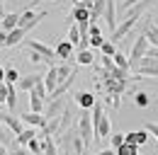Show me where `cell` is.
Instances as JSON below:
<instances>
[{
    "label": "cell",
    "mask_w": 158,
    "mask_h": 155,
    "mask_svg": "<svg viewBox=\"0 0 158 155\" xmlns=\"http://www.w3.org/2000/svg\"><path fill=\"white\" fill-rule=\"evenodd\" d=\"M90 116H93V133H95V141L110 138L112 124H110V116L105 114V107H102L100 102H95V107L90 109Z\"/></svg>",
    "instance_id": "1"
},
{
    "label": "cell",
    "mask_w": 158,
    "mask_h": 155,
    "mask_svg": "<svg viewBox=\"0 0 158 155\" xmlns=\"http://www.w3.org/2000/svg\"><path fill=\"white\" fill-rule=\"evenodd\" d=\"M78 136L83 138V143H85V148H90V143L95 141V133H93V116L88 109H83V114L78 119Z\"/></svg>",
    "instance_id": "2"
},
{
    "label": "cell",
    "mask_w": 158,
    "mask_h": 155,
    "mask_svg": "<svg viewBox=\"0 0 158 155\" xmlns=\"http://www.w3.org/2000/svg\"><path fill=\"white\" fill-rule=\"evenodd\" d=\"M100 75H102V80H100V85L105 87V92L107 95H122L124 90H127V80H117V78H112L107 70H100Z\"/></svg>",
    "instance_id": "3"
},
{
    "label": "cell",
    "mask_w": 158,
    "mask_h": 155,
    "mask_svg": "<svg viewBox=\"0 0 158 155\" xmlns=\"http://www.w3.org/2000/svg\"><path fill=\"white\" fill-rule=\"evenodd\" d=\"M24 46H27V51H34V54H39L44 63L54 66V61H56V54H54V49H49L46 44H41V41H37V39H27V41H24Z\"/></svg>",
    "instance_id": "4"
},
{
    "label": "cell",
    "mask_w": 158,
    "mask_h": 155,
    "mask_svg": "<svg viewBox=\"0 0 158 155\" xmlns=\"http://www.w3.org/2000/svg\"><path fill=\"white\" fill-rule=\"evenodd\" d=\"M148 46H151V44H148V39H146L143 34H141V37H139L136 41H134V46H131V54H129V68H134V66H136L139 61H141V58L146 56Z\"/></svg>",
    "instance_id": "5"
},
{
    "label": "cell",
    "mask_w": 158,
    "mask_h": 155,
    "mask_svg": "<svg viewBox=\"0 0 158 155\" xmlns=\"http://www.w3.org/2000/svg\"><path fill=\"white\" fill-rule=\"evenodd\" d=\"M46 17V12H34V10H24L20 15V24L17 27H22L24 32H29V29H34L37 24H39L41 19Z\"/></svg>",
    "instance_id": "6"
},
{
    "label": "cell",
    "mask_w": 158,
    "mask_h": 155,
    "mask_svg": "<svg viewBox=\"0 0 158 155\" xmlns=\"http://www.w3.org/2000/svg\"><path fill=\"white\" fill-rule=\"evenodd\" d=\"M66 107H68V102H66V97H56V99H49L46 102V109L41 112V114L46 116V119H56L66 112Z\"/></svg>",
    "instance_id": "7"
},
{
    "label": "cell",
    "mask_w": 158,
    "mask_h": 155,
    "mask_svg": "<svg viewBox=\"0 0 158 155\" xmlns=\"http://www.w3.org/2000/svg\"><path fill=\"white\" fill-rule=\"evenodd\" d=\"M134 70H136L139 75H148V78H158V61L156 58H148L143 56L139 61L136 66H134Z\"/></svg>",
    "instance_id": "8"
},
{
    "label": "cell",
    "mask_w": 158,
    "mask_h": 155,
    "mask_svg": "<svg viewBox=\"0 0 158 155\" xmlns=\"http://www.w3.org/2000/svg\"><path fill=\"white\" fill-rule=\"evenodd\" d=\"M0 124L10 131L12 136H20L22 131H24V124H22V119L20 116H12V114H2L0 112Z\"/></svg>",
    "instance_id": "9"
},
{
    "label": "cell",
    "mask_w": 158,
    "mask_h": 155,
    "mask_svg": "<svg viewBox=\"0 0 158 155\" xmlns=\"http://www.w3.org/2000/svg\"><path fill=\"white\" fill-rule=\"evenodd\" d=\"M73 49H76V46H73L68 39H61L59 46L54 49V54H56V58H59V61H63V63H71V61L76 58V56H73Z\"/></svg>",
    "instance_id": "10"
},
{
    "label": "cell",
    "mask_w": 158,
    "mask_h": 155,
    "mask_svg": "<svg viewBox=\"0 0 158 155\" xmlns=\"http://www.w3.org/2000/svg\"><path fill=\"white\" fill-rule=\"evenodd\" d=\"M134 24H136V19L124 17V22L114 27V32H112V39H110V41H114V44H117V41H122V39H124L129 32H131V29H134Z\"/></svg>",
    "instance_id": "11"
},
{
    "label": "cell",
    "mask_w": 158,
    "mask_h": 155,
    "mask_svg": "<svg viewBox=\"0 0 158 155\" xmlns=\"http://www.w3.org/2000/svg\"><path fill=\"white\" fill-rule=\"evenodd\" d=\"M102 19L107 22V29L114 32V27H117V5H114V0H107L105 12H102Z\"/></svg>",
    "instance_id": "12"
},
{
    "label": "cell",
    "mask_w": 158,
    "mask_h": 155,
    "mask_svg": "<svg viewBox=\"0 0 158 155\" xmlns=\"http://www.w3.org/2000/svg\"><path fill=\"white\" fill-rule=\"evenodd\" d=\"M20 119H22V124L29 126V129H41V126L46 124V116L37 114V112H27V114H22Z\"/></svg>",
    "instance_id": "13"
},
{
    "label": "cell",
    "mask_w": 158,
    "mask_h": 155,
    "mask_svg": "<svg viewBox=\"0 0 158 155\" xmlns=\"http://www.w3.org/2000/svg\"><path fill=\"white\" fill-rule=\"evenodd\" d=\"M59 82H61L59 70H56V66H51V68H49V73L44 75V85H46V92L51 95V92H54V90L59 87ZM46 99H49V97H46Z\"/></svg>",
    "instance_id": "14"
},
{
    "label": "cell",
    "mask_w": 158,
    "mask_h": 155,
    "mask_svg": "<svg viewBox=\"0 0 158 155\" xmlns=\"http://www.w3.org/2000/svg\"><path fill=\"white\" fill-rule=\"evenodd\" d=\"M148 141V131L146 129H139V131H131V133H124V143H131V145H143Z\"/></svg>",
    "instance_id": "15"
},
{
    "label": "cell",
    "mask_w": 158,
    "mask_h": 155,
    "mask_svg": "<svg viewBox=\"0 0 158 155\" xmlns=\"http://www.w3.org/2000/svg\"><path fill=\"white\" fill-rule=\"evenodd\" d=\"M24 37H27V32H24L22 27H15V29H10V32H7L5 46H17V44H22V41H24Z\"/></svg>",
    "instance_id": "16"
},
{
    "label": "cell",
    "mask_w": 158,
    "mask_h": 155,
    "mask_svg": "<svg viewBox=\"0 0 158 155\" xmlns=\"http://www.w3.org/2000/svg\"><path fill=\"white\" fill-rule=\"evenodd\" d=\"M143 37L148 39V44H151V46H158V24H153V22H151V17H146Z\"/></svg>",
    "instance_id": "17"
},
{
    "label": "cell",
    "mask_w": 158,
    "mask_h": 155,
    "mask_svg": "<svg viewBox=\"0 0 158 155\" xmlns=\"http://www.w3.org/2000/svg\"><path fill=\"white\" fill-rule=\"evenodd\" d=\"M153 2H156V0H141V2H136L134 7H129V10H127V15H124V17H129V19H139L141 15H143V10H146L148 5H153Z\"/></svg>",
    "instance_id": "18"
},
{
    "label": "cell",
    "mask_w": 158,
    "mask_h": 155,
    "mask_svg": "<svg viewBox=\"0 0 158 155\" xmlns=\"http://www.w3.org/2000/svg\"><path fill=\"white\" fill-rule=\"evenodd\" d=\"M76 102H78L80 109H88V112H90V109L95 107V102H98V99H95L93 92H78V95H76Z\"/></svg>",
    "instance_id": "19"
},
{
    "label": "cell",
    "mask_w": 158,
    "mask_h": 155,
    "mask_svg": "<svg viewBox=\"0 0 158 155\" xmlns=\"http://www.w3.org/2000/svg\"><path fill=\"white\" fill-rule=\"evenodd\" d=\"M68 22H71V24H73V22H90V10H85L83 5H73V12H71Z\"/></svg>",
    "instance_id": "20"
},
{
    "label": "cell",
    "mask_w": 158,
    "mask_h": 155,
    "mask_svg": "<svg viewBox=\"0 0 158 155\" xmlns=\"http://www.w3.org/2000/svg\"><path fill=\"white\" fill-rule=\"evenodd\" d=\"M29 95H34V97H39V99H44V104H46V97H49V92H46V85H44V75L37 78L34 87L29 90Z\"/></svg>",
    "instance_id": "21"
},
{
    "label": "cell",
    "mask_w": 158,
    "mask_h": 155,
    "mask_svg": "<svg viewBox=\"0 0 158 155\" xmlns=\"http://www.w3.org/2000/svg\"><path fill=\"white\" fill-rule=\"evenodd\" d=\"M105 5H107V0H93V7H90V22H98V19H102Z\"/></svg>",
    "instance_id": "22"
},
{
    "label": "cell",
    "mask_w": 158,
    "mask_h": 155,
    "mask_svg": "<svg viewBox=\"0 0 158 155\" xmlns=\"http://www.w3.org/2000/svg\"><path fill=\"white\" fill-rule=\"evenodd\" d=\"M37 78H39V75H27V78H20V80L15 82V87H17L20 92H29V90L34 87V82H37Z\"/></svg>",
    "instance_id": "23"
},
{
    "label": "cell",
    "mask_w": 158,
    "mask_h": 155,
    "mask_svg": "<svg viewBox=\"0 0 158 155\" xmlns=\"http://www.w3.org/2000/svg\"><path fill=\"white\" fill-rule=\"evenodd\" d=\"M34 136H37L34 129L24 126V131H22L20 136H15V145H27V143H29V138H34ZM15 145H12V148H15ZM7 150H10V148H7Z\"/></svg>",
    "instance_id": "24"
},
{
    "label": "cell",
    "mask_w": 158,
    "mask_h": 155,
    "mask_svg": "<svg viewBox=\"0 0 158 155\" xmlns=\"http://www.w3.org/2000/svg\"><path fill=\"white\" fill-rule=\"evenodd\" d=\"M17 24H20V12H10V15H5V17H2V32L15 29Z\"/></svg>",
    "instance_id": "25"
},
{
    "label": "cell",
    "mask_w": 158,
    "mask_h": 155,
    "mask_svg": "<svg viewBox=\"0 0 158 155\" xmlns=\"http://www.w3.org/2000/svg\"><path fill=\"white\" fill-rule=\"evenodd\" d=\"M76 61H78L80 66H93V61H95V54H93L90 49H83V51H78Z\"/></svg>",
    "instance_id": "26"
},
{
    "label": "cell",
    "mask_w": 158,
    "mask_h": 155,
    "mask_svg": "<svg viewBox=\"0 0 158 155\" xmlns=\"http://www.w3.org/2000/svg\"><path fill=\"white\" fill-rule=\"evenodd\" d=\"M0 145H5V148H12L15 145V136L10 133L2 124H0Z\"/></svg>",
    "instance_id": "27"
},
{
    "label": "cell",
    "mask_w": 158,
    "mask_h": 155,
    "mask_svg": "<svg viewBox=\"0 0 158 155\" xmlns=\"http://www.w3.org/2000/svg\"><path fill=\"white\" fill-rule=\"evenodd\" d=\"M114 155H139V145H131V143H122L119 148H114Z\"/></svg>",
    "instance_id": "28"
},
{
    "label": "cell",
    "mask_w": 158,
    "mask_h": 155,
    "mask_svg": "<svg viewBox=\"0 0 158 155\" xmlns=\"http://www.w3.org/2000/svg\"><path fill=\"white\" fill-rule=\"evenodd\" d=\"M71 150H73V155H83V150H85V143H83V138L78 133L71 136Z\"/></svg>",
    "instance_id": "29"
},
{
    "label": "cell",
    "mask_w": 158,
    "mask_h": 155,
    "mask_svg": "<svg viewBox=\"0 0 158 155\" xmlns=\"http://www.w3.org/2000/svg\"><path fill=\"white\" fill-rule=\"evenodd\" d=\"M24 148L29 150V155H41V141L34 136V138H29V143H27Z\"/></svg>",
    "instance_id": "30"
},
{
    "label": "cell",
    "mask_w": 158,
    "mask_h": 155,
    "mask_svg": "<svg viewBox=\"0 0 158 155\" xmlns=\"http://www.w3.org/2000/svg\"><path fill=\"white\" fill-rule=\"evenodd\" d=\"M100 51H102V56H114V54H117V46H114V41L105 39L102 46H100Z\"/></svg>",
    "instance_id": "31"
},
{
    "label": "cell",
    "mask_w": 158,
    "mask_h": 155,
    "mask_svg": "<svg viewBox=\"0 0 158 155\" xmlns=\"http://www.w3.org/2000/svg\"><path fill=\"white\" fill-rule=\"evenodd\" d=\"M29 112H37V114H41L44 112V99H39V97L29 95Z\"/></svg>",
    "instance_id": "32"
},
{
    "label": "cell",
    "mask_w": 158,
    "mask_h": 155,
    "mask_svg": "<svg viewBox=\"0 0 158 155\" xmlns=\"http://www.w3.org/2000/svg\"><path fill=\"white\" fill-rule=\"evenodd\" d=\"M68 41H71L73 46H78V41H80V29H78V24H76V22L68 27Z\"/></svg>",
    "instance_id": "33"
},
{
    "label": "cell",
    "mask_w": 158,
    "mask_h": 155,
    "mask_svg": "<svg viewBox=\"0 0 158 155\" xmlns=\"http://www.w3.org/2000/svg\"><path fill=\"white\" fill-rule=\"evenodd\" d=\"M112 61H114V66H117V68H122V70H129V58L124 56V54H114V56H112Z\"/></svg>",
    "instance_id": "34"
},
{
    "label": "cell",
    "mask_w": 158,
    "mask_h": 155,
    "mask_svg": "<svg viewBox=\"0 0 158 155\" xmlns=\"http://www.w3.org/2000/svg\"><path fill=\"white\" fill-rule=\"evenodd\" d=\"M56 70H59V78H61V80H66V78L71 75L76 68H73L71 63H61V66H56Z\"/></svg>",
    "instance_id": "35"
},
{
    "label": "cell",
    "mask_w": 158,
    "mask_h": 155,
    "mask_svg": "<svg viewBox=\"0 0 158 155\" xmlns=\"http://www.w3.org/2000/svg\"><path fill=\"white\" fill-rule=\"evenodd\" d=\"M17 80H20V73H17L15 68H5V82H7V85H15Z\"/></svg>",
    "instance_id": "36"
},
{
    "label": "cell",
    "mask_w": 158,
    "mask_h": 155,
    "mask_svg": "<svg viewBox=\"0 0 158 155\" xmlns=\"http://www.w3.org/2000/svg\"><path fill=\"white\" fill-rule=\"evenodd\" d=\"M134 102H136V107H148V102H151V99H148L146 92H136V95H134Z\"/></svg>",
    "instance_id": "37"
},
{
    "label": "cell",
    "mask_w": 158,
    "mask_h": 155,
    "mask_svg": "<svg viewBox=\"0 0 158 155\" xmlns=\"http://www.w3.org/2000/svg\"><path fill=\"white\" fill-rule=\"evenodd\" d=\"M110 143H112V148H119L124 143V133H110Z\"/></svg>",
    "instance_id": "38"
},
{
    "label": "cell",
    "mask_w": 158,
    "mask_h": 155,
    "mask_svg": "<svg viewBox=\"0 0 158 155\" xmlns=\"http://www.w3.org/2000/svg\"><path fill=\"white\" fill-rule=\"evenodd\" d=\"M7 155H29V150H27L24 145H17V148H10Z\"/></svg>",
    "instance_id": "39"
},
{
    "label": "cell",
    "mask_w": 158,
    "mask_h": 155,
    "mask_svg": "<svg viewBox=\"0 0 158 155\" xmlns=\"http://www.w3.org/2000/svg\"><path fill=\"white\" fill-rule=\"evenodd\" d=\"M146 131H148V136H153V138L158 141V124H153V121L146 124Z\"/></svg>",
    "instance_id": "40"
},
{
    "label": "cell",
    "mask_w": 158,
    "mask_h": 155,
    "mask_svg": "<svg viewBox=\"0 0 158 155\" xmlns=\"http://www.w3.org/2000/svg\"><path fill=\"white\" fill-rule=\"evenodd\" d=\"M7 102V82H0V104Z\"/></svg>",
    "instance_id": "41"
},
{
    "label": "cell",
    "mask_w": 158,
    "mask_h": 155,
    "mask_svg": "<svg viewBox=\"0 0 158 155\" xmlns=\"http://www.w3.org/2000/svg\"><path fill=\"white\" fill-rule=\"evenodd\" d=\"M102 41H105V39H102V34H95V37H90V46L100 49V46H102Z\"/></svg>",
    "instance_id": "42"
},
{
    "label": "cell",
    "mask_w": 158,
    "mask_h": 155,
    "mask_svg": "<svg viewBox=\"0 0 158 155\" xmlns=\"http://www.w3.org/2000/svg\"><path fill=\"white\" fill-rule=\"evenodd\" d=\"M136 2H141V0H124V2H122V10L127 12V10H129V7H134Z\"/></svg>",
    "instance_id": "43"
},
{
    "label": "cell",
    "mask_w": 158,
    "mask_h": 155,
    "mask_svg": "<svg viewBox=\"0 0 158 155\" xmlns=\"http://www.w3.org/2000/svg\"><path fill=\"white\" fill-rule=\"evenodd\" d=\"M146 56H148V58H156V61H158V46H148Z\"/></svg>",
    "instance_id": "44"
},
{
    "label": "cell",
    "mask_w": 158,
    "mask_h": 155,
    "mask_svg": "<svg viewBox=\"0 0 158 155\" xmlns=\"http://www.w3.org/2000/svg\"><path fill=\"white\" fill-rule=\"evenodd\" d=\"M29 61H32V63H41V56L34 54V51H29Z\"/></svg>",
    "instance_id": "45"
},
{
    "label": "cell",
    "mask_w": 158,
    "mask_h": 155,
    "mask_svg": "<svg viewBox=\"0 0 158 155\" xmlns=\"http://www.w3.org/2000/svg\"><path fill=\"white\" fill-rule=\"evenodd\" d=\"M5 39H7V32H0V49L5 46Z\"/></svg>",
    "instance_id": "46"
},
{
    "label": "cell",
    "mask_w": 158,
    "mask_h": 155,
    "mask_svg": "<svg viewBox=\"0 0 158 155\" xmlns=\"http://www.w3.org/2000/svg\"><path fill=\"white\" fill-rule=\"evenodd\" d=\"M98 155H114V148H107V150H100Z\"/></svg>",
    "instance_id": "47"
},
{
    "label": "cell",
    "mask_w": 158,
    "mask_h": 155,
    "mask_svg": "<svg viewBox=\"0 0 158 155\" xmlns=\"http://www.w3.org/2000/svg\"><path fill=\"white\" fill-rule=\"evenodd\" d=\"M0 82H5V68L0 66Z\"/></svg>",
    "instance_id": "48"
},
{
    "label": "cell",
    "mask_w": 158,
    "mask_h": 155,
    "mask_svg": "<svg viewBox=\"0 0 158 155\" xmlns=\"http://www.w3.org/2000/svg\"><path fill=\"white\" fill-rule=\"evenodd\" d=\"M0 155H7V148H5V145H0Z\"/></svg>",
    "instance_id": "49"
},
{
    "label": "cell",
    "mask_w": 158,
    "mask_h": 155,
    "mask_svg": "<svg viewBox=\"0 0 158 155\" xmlns=\"http://www.w3.org/2000/svg\"><path fill=\"white\" fill-rule=\"evenodd\" d=\"M0 17H5V7H2V2H0Z\"/></svg>",
    "instance_id": "50"
},
{
    "label": "cell",
    "mask_w": 158,
    "mask_h": 155,
    "mask_svg": "<svg viewBox=\"0 0 158 155\" xmlns=\"http://www.w3.org/2000/svg\"><path fill=\"white\" fill-rule=\"evenodd\" d=\"M2 107H5V104H0V112H2Z\"/></svg>",
    "instance_id": "51"
},
{
    "label": "cell",
    "mask_w": 158,
    "mask_h": 155,
    "mask_svg": "<svg viewBox=\"0 0 158 155\" xmlns=\"http://www.w3.org/2000/svg\"><path fill=\"white\" fill-rule=\"evenodd\" d=\"M73 2H83V0H73Z\"/></svg>",
    "instance_id": "52"
}]
</instances>
